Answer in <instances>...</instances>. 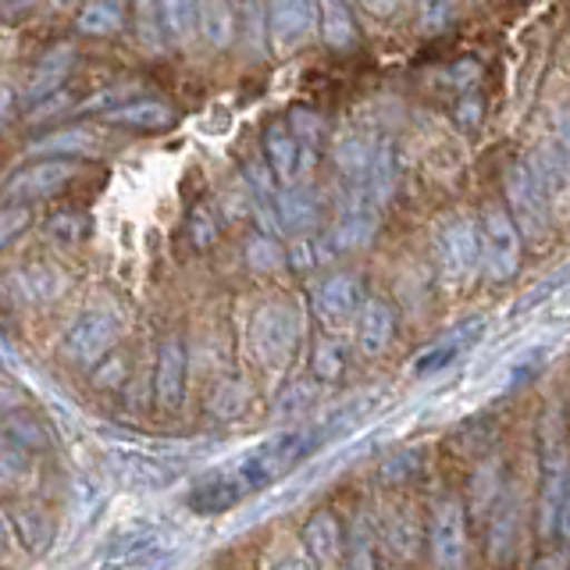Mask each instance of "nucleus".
Masks as SVG:
<instances>
[{
  "label": "nucleus",
  "mask_w": 570,
  "mask_h": 570,
  "mask_svg": "<svg viewBox=\"0 0 570 570\" xmlns=\"http://www.w3.org/2000/svg\"><path fill=\"white\" fill-rule=\"evenodd\" d=\"M317 445H325V424H303V428H285V432L264 439L249 453L236 460V471L249 485V492L275 485L285 478L299 460H307Z\"/></svg>",
  "instance_id": "f257e3e1"
},
{
  "label": "nucleus",
  "mask_w": 570,
  "mask_h": 570,
  "mask_svg": "<svg viewBox=\"0 0 570 570\" xmlns=\"http://www.w3.org/2000/svg\"><path fill=\"white\" fill-rule=\"evenodd\" d=\"M299 338V314L289 299H267L257 307L254 321H249V346L264 367H285L293 356Z\"/></svg>",
  "instance_id": "f03ea898"
},
{
  "label": "nucleus",
  "mask_w": 570,
  "mask_h": 570,
  "mask_svg": "<svg viewBox=\"0 0 570 570\" xmlns=\"http://www.w3.org/2000/svg\"><path fill=\"white\" fill-rule=\"evenodd\" d=\"M507 214L513 218L517 232L531 243H546L552 232V200L542 189L539 175L531 171V165H513L507 171Z\"/></svg>",
  "instance_id": "7ed1b4c3"
},
{
  "label": "nucleus",
  "mask_w": 570,
  "mask_h": 570,
  "mask_svg": "<svg viewBox=\"0 0 570 570\" xmlns=\"http://www.w3.org/2000/svg\"><path fill=\"white\" fill-rule=\"evenodd\" d=\"M435 261L445 285H468L481 264V232L471 218H453L435 236Z\"/></svg>",
  "instance_id": "20e7f679"
},
{
  "label": "nucleus",
  "mask_w": 570,
  "mask_h": 570,
  "mask_svg": "<svg viewBox=\"0 0 570 570\" xmlns=\"http://www.w3.org/2000/svg\"><path fill=\"white\" fill-rule=\"evenodd\" d=\"M567 481H570V460H567V445L560 439V421L552 417L546 421V450H542V499H539V531L557 534L560 524V510H563V495H567Z\"/></svg>",
  "instance_id": "39448f33"
},
{
  "label": "nucleus",
  "mask_w": 570,
  "mask_h": 570,
  "mask_svg": "<svg viewBox=\"0 0 570 570\" xmlns=\"http://www.w3.org/2000/svg\"><path fill=\"white\" fill-rule=\"evenodd\" d=\"M481 264L489 282H507L521 267V232L507 207H489L481 218Z\"/></svg>",
  "instance_id": "423d86ee"
},
{
  "label": "nucleus",
  "mask_w": 570,
  "mask_h": 570,
  "mask_svg": "<svg viewBox=\"0 0 570 570\" xmlns=\"http://www.w3.org/2000/svg\"><path fill=\"white\" fill-rule=\"evenodd\" d=\"M428 549L439 570H460L468 560V524H463V503L442 499L428 517Z\"/></svg>",
  "instance_id": "0eeeda50"
},
{
  "label": "nucleus",
  "mask_w": 570,
  "mask_h": 570,
  "mask_svg": "<svg viewBox=\"0 0 570 570\" xmlns=\"http://www.w3.org/2000/svg\"><path fill=\"white\" fill-rule=\"evenodd\" d=\"M374 228H379V204H371L364 193H356L353 204L338 214V222L325 232V239H317L321 261L346 254V249H361L364 243H371Z\"/></svg>",
  "instance_id": "6e6552de"
},
{
  "label": "nucleus",
  "mask_w": 570,
  "mask_h": 570,
  "mask_svg": "<svg viewBox=\"0 0 570 570\" xmlns=\"http://www.w3.org/2000/svg\"><path fill=\"white\" fill-rule=\"evenodd\" d=\"M246 495H249V485L236 471V463H228V468H214L196 478L186 503L200 517H218V513H228L232 507H239Z\"/></svg>",
  "instance_id": "1a4fd4ad"
},
{
  "label": "nucleus",
  "mask_w": 570,
  "mask_h": 570,
  "mask_svg": "<svg viewBox=\"0 0 570 570\" xmlns=\"http://www.w3.org/2000/svg\"><path fill=\"white\" fill-rule=\"evenodd\" d=\"M71 175H76V165L71 160H61V157H43L36 160V165L14 171L0 196L4 200H14V207H22L26 200H47L58 189H65L71 183Z\"/></svg>",
  "instance_id": "9d476101"
},
{
  "label": "nucleus",
  "mask_w": 570,
  "mask_h": 570,
  "mask_svg": "<svg viewBox=\"0 0 570 570\" xmlns=\"http://www.w3.org/2000/svg\"><path fill=\"white\" fill-rule=\"evenodd\" d=\"M118 338V317L111 311H86L76 325L65 332V356L82 367L97 364Z\"/></svg>",
  "instance_id": "9b49d317"
},
{
  "label": "nucleus",
  "mask_w": 570,
  "mask_h": 570,
  "mask_svg": "<svg viewBox=\"0 0 570 570\" xmlns=\"http://www.w3.org/2000/svg\"><path fill=\"white\" fill-rule=\"evenodd\" d=\"M107 468H111V474L129 489L154 492V489H168L175 481V468H168L160 456H150L142 450H125V445H115V450L107 453Z\"/></svg>",
  "instance_id": "f8f14e48"
},
{
  "label": "nucleus",
  "mask_w": 570,
  "mask_h": 570,
  "mask_svg": "<svg viewBox=\"0 0 570 570\" xmlns=\"http://www.w3.org/2000/svg\"><path fill=\"white\" fill-rule=\"evenodd\" d=\"M160 546H165V531L150 521H132L121 524L104 546V563L107 567H136L142 560H154Z\"/></svg>",
  "instance_id": "ddd939ff"
},
{
  "label": "nucleus",
  "mask_w": 570,
  "mask_h": 570,
  "mask_svg": "<svg viewBox=\"0 0 570 570\" xmlns=\"http://www.w3.org/2000/svg\"><path fill=\"white\" fill-rule=\"evenodd\" d=\"M4 289L22 307H40V303L58 299L68 289V275L53 264H29L4 278Z\"/></svg>",
  "instance_id": "4468645a"
},
{
  "label": "nucleus",
  "mask_w": 570,
  "mask_h": 570,
  "mask_svg": "<svg viewBox=\"0 0 570 570\" xmlns=\"http://www.w3.org/2000/svg\"><path fill=\"white\" fill-rule=\"evenodd\" d=\"M364 299H361V278L350 272H338L317 282L314 289V314L325 321V325H343L346 317L361 314Z\"/></svg>",
  "instance_id": "2eb2a0df"
},
{
  "label": "nucleus",
  "mask_w": 570,
  "mask_h": 570,
  "mask_svg": "<svg viewBox=\"0 0 570 570\" xmlns=\"http://www.w3.org/2000/svg\"><path fill=\"white\" fill-rule=\"evenodd\" d=\"M303 546H307L311 560L321 570H338L346 563V531L332 510H317L311 521L303 524Z\"/></svg>",
  "instance_id": "dca6fc26"
},
{
  "label": "nucleus",
  "mask_w": 570,
  "mask_h": 570,
  "mask_svg": "<svg viewBox=\"0 0 570 570\" xmlns=\"http://www.w3.org/2000/svg\"><path fill=\"white\" fill-rule=\"evenodd\" d=\"M183 396H186V343L171 335L157 350L154 400H157V406L175 410V406H183Z\"/></svg>",
  "instance_id": "f3484780"
},
{
  "label": "nucleus",
  "mask_w": 570,
  "mask_h": 570,
  "mask_svg": "<svg viewBox=\"0 0 570 570\" xmlns=\"http://www.w3.org/2000/svg\"><path fill=\"white\" fill-rule=\"evenodd\" d=\"M481 332H485V317L463 321V325H456L453 332H445L435 346H428L424 353H417V356H414V364H410V374H414V379H428V374L445 371L463 350H468L471 343H478V335H481Z\"/></svg>",
  "instance_id": "a211bd4d"
},
{
  "label": "nucleus",
  "mask_w": 570,
  "mask_h": 570,
  "mask_svg": "<svg viewBox=\"0 0 570 570\" xmlns=\"http://www.w3.org/2000/svg\"><path fill=\"white\" fill-rule=\"evenodd\" d=\"M71 65H76V47L71 43H58L50 47L40 61H36V68L29 71V82H26V100L29 104H47L58 97V89L65 86Z\"/></svg>",
  "instance_id": "6ab92c4d"
},
{
  "label": "nucleus",
  "mask_w": 570,
  "mask_h": 570,
  "mask_svg": "<svg viewBox=\"0 0 570 570\" xmlns=\"http://www.w3.org/2000/svg\"><path fill=\"white\" fill-rule=\"evenodd\" d=\"M317 8L307 4V0H278V4L267 8V32H272L275 47L285 53L299 47L314 29Z\"/></svg>",
  "instance_id": "aec40b11"
},
{
  "label": "nucleus",
  "mask_w": 570,
  "mask_h": 570,
  "mask_svg": "<svg viewBox=\"0 0 570 570\" xmlns=\"http://www.w3.org/2000/svg\"><path fill=\"white\" fill-rule=\"evenodd\" d=\"M392 335H396V311L385 299H364L361 314H356V350L364 356H379L389 350Z\"/></svg>",
  "instance_id": "412c9836"
},
{
  "label": "nucleus",
  "mask_w": 570,
  "mask_h": 570,
  "mask_svg": "<svg viewBox=\"0 0 570 570\" xmlns=\"http://www.w3.org/2000/svg\"><path fill=\"white\" fill-rule=\"evenodd\" d=\"M317 218H321V204L317 196L307 189V186H285L278 189L275 196V222L285 228V232H296L303 239L311 228H317Z\"/></svg>",
  "instance_id": "4be33fe9"
},
{
  "label": "nucleus",
  "mask_w": 570,
  "mask_h": 570,
  "mask_svg": "<svg viewBox=\"0 0 570 570\" xmlns=\"http://www.w3.org/2000/svg\"><path fill=\"white\" fill-rule=\"evenodd\" d=\"M264 154H267V168H272V175L278 178V183L282 186H296L303 147H299V139L293 136L289 121L267 125V132H264Z\"/></svg>",
  "instance_id": "5701e85b"
},
{
  "label": "nucleus",
  "mask_w": 570,
  "mask_h": 570,
  "mask_svg": "<svg viewBox=\"0 0 570 570\" xmlns=\"http://www.w3.org/2000/svg\"><path fill=\"white\" fill-rule=\"evenodd\" d=\"M517 542H521V513H517V499L507 495L495 503L492 528H489V557L492 563H510Z\"/></svg>",
  "instance_id": "b1692460"
},
{
  "label": "nucleus",
  "mask_w": 570,
  "mask_h": 570,
  "mask_svg": "<svg viewBox=\"0 0 570 570\" xmlns=\"http://www.w3.org/2000/svg\"><path fill=\"white\" fill-rule=\"evenodd\" d=\"M311 371H314V379L325 382V385L343 382L346 371H350V346L338 335H317Z\"/></svg>",
  "instance_id": "393cba45"
},
{
  "label": "nucleus",
  "mask_w": 570,
  "mask_h": 570,
  "mask_svg": "<svg viewBox=\"0 0 570 570\" xmlns=\"http://www.w3.org/2000/svg\"><path fill=\"white\" fill-rule=\"evenodd\" d=\"M332 160H335L338 175L350 178V183H356V186H364V178L371 171V160H374V142L350 132V136H343L335 142Z\"/></svg>",
  "instance_id": "a878e982"
},
{
  "label": "nucleus",
  "mask_w": 570,
  "mask_h": 570,
  "mask_svg": "<svg viewBox=\"0 0 570 570\" xmlns=\"http://www.w3.org/2000/svg\"><path fill=\"white\" fill-rule=\"evenodd\" d=\"M107 121L129 125V129H168L175 121V111L160 100H132V104H118L115 111H107Z\"/></svg>",
  "instance_id": "bb28decb"
},
{
  "label": "nucleus",
  "mask_w": 570,
  "mask_h": 570,
  "mask_svg": "<svg viewBox=\"0 0 570 570\" xmlns=\"http://www.w3.org/2000/svg\"><path fill=\"white\" fill-rule=\"evenodd\" d=\"M382 534H385L389 552L396 560H410L417 552V546H421V524H417V517H414V510H410V507L392 510L385 528H382Z\"/></svg>",
  "instance_id": "cd10ccee"
},
{
  "label": "nucleus",
  "mask_w": 570,
  "mask_h": 570,
  "mask_svg": "<svg viewBox=\"0 0 570 570\" xmlns=\"http://www.w3.org/2000/svg\"><path fill=\"white\" fill-rule=\"evenodd\" d=\"M236 29H239V11L232 4H222V0H207V4H200V36L210 47L225 50L232 40H236Z\"/></svg>",
  "instance_id": "c85d7f7f"
},
{
  "label": "nucleus",
  "mask_w": 570,
  "mask_h": 570,
  "mask_svg": "<svg viewBox=\"0 0 570 570\" xmlns=\"http://www.w3.org/2000/svg\"><path fill=\"white\" fill-rule=\"evenodd\" d=\"M346 570H379V528L361 513L346 539Z\"/></svg>",
  "instance_id": "c756f323"
},
{
  "label": "nucleus",
  "mask_w": 570,
  "mask_h": 570,
  "mask_svg": "<svg viewBox=\"0 0 570 570\" xmlns=\"http://www.w3.org/2000/svg\"><path fill=\"white\" fill-rule=\"evenodd\" d=\"M317 22H321V40H325L328 47L343 50V47H353L356 43V18L346 4H335V0H328V4L317 8Z\"/></svg>",
  "instance_id": "7c9ffc66"
},
{
  "label": "nucleus",
  "mask_w": 570,
  "mask_h": 570,
  "mask_svg": "<svg viewBox=\"0 0 570 570\" xmlns=\"http://www.w3.org/2000/svg\"><path fill=\"white\" fill-rule=\"evenodd\" d=\"M157 11H160V29H165L168 43H186L193 32H200V4L168 0V4H157Z\"/></svg>",
  "instance_id": "2f4dec72"
},
{
  "label": "nucleus",
  "mask_w": 570,
  "mask_h": 570,
  "mask_svg": "<svg viewBox=\"0 0 570 570\" xmlns=\"http://www.w3.org/2000/svg\"><path fill=\"white\" fill-rule=\"evenodd\" d=\"M531 171L539 175V183L549 193L552 204L563 200V196L570 193V165H567V157H560L557 150H539V154H534Z\"/></svg>",
  "instance_id": "473e14b6"
},
{
  "label": "nucleus",
  "mask_w": 570,
  "mask_h": 570,
  "mask_svg": "<svg viewBox=\"0 0 570 570\" xmlns=\"http://www.w3.org/2000/svg\"><path fill=\"white\" fill-rule=\"evenodd\" d=\"M0 445H4V450H18V453L43 450V445H47V432H43L36 417L11 414V417L0 421Z\"/></svg>",
  "instance_id": "72a5a7b5"
},
{
  "label": "nucleus",
  "mask_w": 570,
  "mask_h": 570,
  "mask_svg": "<svg viewBox=\"0 0 570 570\" xmlns=\"http://www.w3.org/2000/svg\"><path fill=\"white\" fill-rule=\"evenodd\" d=\"M97 147H100V139H97V132H89V129H61V132H50L43 139L29 142L32 154H50V157H58V154H97Z\"/></svg>",
  "instance_id": "f704fd0d"
},
{
  "label": "nucleus",
  "mask_w": 570,
  "mask_h": 570,
  "mask_svg": "<svg viewBox=\"0 0 570 570\" xmlns=\"http://www.w3.org/2000/svg\"><path fill=\"white\" fill-rule=\"evenodd\" d=\"M246 406H249V389L243 382H236V379L222 382L207 400V410L214 417H222V421H236Z\"/></svg>",
  "instance_id": "c9c22d12"
},
{
  "label": "nucleus",
  "mask_w": 570,
  "mask_h": 570,
  "mask_svg": "<svg viewBox=\"0 0 570 570\" xmlns=\"http://www.w3.org/2000/svg\"><path fill=\"white\" fill-rule=\"evenodd\" d=\"M76 26L86 36H111L125 26V8L121 4H89L79 11Z\"/></svg>",
  "instance_id": "e433bc0d"
},
{
  "label": "nucleus",
  "mask_w": 570,
  "mask_h": 570,
  "mask_svg": "<svg viewBox=\"0 0 570 570\" xmlns=\"http://www.w3.org/2000/svg\"><path fill=\"white\" fill-rule=\"evenodd\" d=\"M14 524H18V534H22L26 546H29L32 552L47 549L50 534H53V524H50V517H47L43 510H18V513H14Z\"/></svg>",
  "instance_id": "4c0bfd02"
},
{
  "label": "nucleus",
  "mask_w": 570,
  "mask_h": 570,
  "mask_svg": "<svg viewBox=\"0 0 570 570\" xmlns=\"http://www.w3.org/2000/svg\"><path fill=\"white\" fill-rule=\"evenodd\" d=\"M246 261L254 272H278L289 257H285V249L278 246L275 236H254L246 243Z\"/></svg>",
  "instance_id": "58836bf2"
},
{
  "label": "nucleus",
  "mask_w": 570,
  "mask_h": 570,
  "mask_svg": "<svg viewBox=\"0 0 570 570\" xmlns=\"http://www.w3.org/2000/svg\"><path fill=\"white\" fill-rule=\"evenodd\" d=\"M289 129L299 139V147L307 150V154H314L321 147V132H325V121H321V115L307 111V107H293V111H289Z\"/></svg>",
  "instance_id": "ea45409f"
},
{
  "label": "nucleus",
  "mask_w": 570,
  "mask_h": 570,
  "mask_svg": "<svg viewBox=\"0 0 570 570\" xmlns=\"http://www.w3.org/2000/svg\"><path fill=\"white\" fill-rule=\"evenodd\" d=\"M499 481H503V474H499V463H495V460L481 463V468L474 471V481H471V503H474V510L495 507Z\"/></svg>",
  "instance_id": "a19ab883"
},
{
  "label": "nucleus",
  "mask_w": 570,
  "mask_h": 570,
  "mask_svg": "<svg viewBox=\"0 0 570 570\" xmlns=\"http://www.w3.org/2000/svg\"><path fill=\"white\" fill-rule=\"evenodd\" d=\"M136 18H139V40L147 43V47H154V50L165 47V29H160V11H157V4H139L136 8Z\"/></svg>",
  "instance_id": "79ce46f5"
},
{
  "label": "nucleus",
  "mask_w": 570,
  "mask_h": 570,
  "mask_svg": "<svg viewBox=\"0 0 570 570\" xmlns=\"http://www.w3.org/2000/svg\"><path fill=\"white\" fill-rule=\"evenodd\" d=\"M29 228V210L26 207H0V249L11 239H18Z\"/></svg>",
  "instance_id": "37998d69"
},
{
  "label": "nucleus",
  "mask_w": 570,
  "mask_h": 570,
  "mask_svg": "<svg viewBox=\"0 0 570 570\" xmlns=\"http://www.w3.org/2000/svg\"><path fill=\"white\" fill-rule=\"evenodd\" d=\"M26 471H29V460L18 450H4V445H0V485H14L18 478H26Z\"/></svg>",
  "instance_id": "c03bdc74"
},
{
  "label": "nucleus",
  "mask_w": 570,
  "mask_h": 570,
  "mask_svg": "<svg viewBox=\"0 0 570 570\" xmlns=\"http://www.w3.org/2000/svg\"><path fill=\"white\" fill-rule=\"evenodd\" d=\"M314 403V385H293L278 403V414H296V410H307Z\"/></svg>",
  "instance_id": "a18cd8bd"
},
{
  "label": "nucleus",
  "mask_w": 570,
  "mask_h": 570,
  "mask_svg": "<svg viewBox=\"0 0 570 570\" xmlns=\"http://www.w3.org/2000/svg\"><path fill=\"white\" fill-rule=\"evenodd\" d=\"M321 261V254H317V239H296L293 243V249H289V264L293 267H311V264H317Z\"/></svg>",
  "instance_id": "49530a36"
},
{
  "label": "nucleus",
  "mask_w": 570,
  "mask_h": 570,
  "mask_svg": "<svg viewBox=\"0 0 570 570\" xmlns=\"http://www.w3.org/2000/svg\"><path fill=\"white\" fill-rule=\"evenodd\" d=\"M567 278H570V267H563V272H560V275H552L549 282H542V289H534V293H531V296H528L524 303H517V314H521V307L528 311V307H534V303H542L546 296H552V293H557V289H560V285L567 282Z\"/></svg>",
  "instance_id": "de8ad7c7"
},
{
  "label": "nucleus",
  "mask_w": 570,
  "mask_h": 570,
  "mask_svg": "<svg viewBox=\"0 0 570 570\" xmlns=\"http://www.w3.org/2000/svg\"><path fill=\"white\" fill-rule=\"evenodd\" d=\"M214 236H218V232H214L210 214H207V210H196V214H193V243H196V246H210Z\"/></svg>",
  "instance_id": "09e8293b"
},
{
  "label": "nucleus",
  "mask_w": 570,
  "mask_h": 570,
  "mask_svg": "<svg viewBox=\"0 0 570 570\" xmlns=\"http://www.w3.org/2000/svg\"><path fill=\"white\" fill-rule=\"evenodd\" d=\"M453 11L456 8H445V4H439V8H432V4L421 8V29L424 32H439L445 26V18H453Z\"/></svg>",
  "instance_id": "8fccbe9b"
},
{
  "label": "nucleus",
  "mask_w": 570,
  "mask_h": 570,
  "mask_svg": "<svg viewBox=\"0 0 570 570\" xmlns=\"http://www.w3.org/2000/svg\"><path fill=\"white\" fill-rule=\"evenodd\" d=\"M456 121H460V125H468V129H474V125L481 121V104H478V100H463V104L456 107Z\"/></svg>",
  "instance_id": "3c124183"
},
{
  "label": "nucleus",
  "mask_w": 570,
  "mask_h": 570,
  "mask_svg": "<svg viewBox=\"0 0 570 570\" xmlns=\"http://www.w3.org/2000/svg\"><path fill=\"white\" fill-rule=\"evenodd\" d=\"M557 142H560V154L567 157V165H570V107L557 121Z\"/></svg>",
  "instance_id": "603ef678"
},
{
  "label": "nucleus",
  "mask_w": 570,
  "mask_h": 570,
  "mask_svg": "<svg viewBox=\"0 0 570 570\" xmlns=\"http://www.w3.org/2000/svg\"><path fill=\"white\" fill-rule=\"evenodd\" d=\"M100 371H107V374H100L97 385H118V382L125 379V361H118V356H115V361H111V364H104Z\"/></svg>",
  "instance_id": "864d4df0"
},
{
  "label": "nucleus",
  "mask_w": 570,
  "mask_h": 570,
  "mask_svg": "<svg viewBox=\"0 0 570 570\" xmlns=\"http://www.w3.org/2000/svg\"><path fill=\"white\" fill-rule=\"evenodd\" d=\"M557 534L563 539V546L570 549V481H567V495H563V510H560V524H557Z\"/></svg>",
  "instance_id": "5fc2aeb1"
},
{
  "label": "nucleus",
  "mask_w": 570,
  "mask_h": 570,
  "mask_svg": "<svg viewBox=\"0 0 570 570\" xmlns=\"http://www.w3.org/2000/svg\"><path fill=\"white\" fill-rule=\"evenodd\" d=\"M11 89L4 86V82H0V125H4L8 121V115H11Z\"/></svg>",
  "instance_id": "6e6d98bb"
},
{
  "label": "nucleus",
  "mask_w": 570,
  "mask_h": 570,
  "mask_svg": "<svg viewBox=\"0 0 570 570\" xmlns=\"http://www.w3.org/2000/svg\"><path fill=\"white\" fill-rule=\"evenodd\" d=\"M18 392L14 389H8V385H0V410H11V406H18Z\"/></svg>",
  "instance_id": "4d7b16f0"
},
{
  "label": "nucleus",
  "mask_w": 570,
  "mask_h": 570,
  "mask_svg": "<svg viewBox=\"0 0 570 570\" xmlns=\"http://www.w3.org/2000/svg\"><path fill=\"white\" fill-rule=\"evenodd\" d=\"M275 570H311L303 560H296V557H289V560H282V563H275Z\"/></svg>",
  "instance_id": "13d9d810"
},
{
  "label": "nucleus",
  "mask_w": 570,
  "mask_h": 570,
  "mask_svg": "<svg viewBox=\"0 0 570 570\" xmlns=\"http://www.w3.org/2000/svg\"><path fill=\"white\" fill-rule=\"evenodd\" d=\"M534 570H563V557H549V560H542Z\"/></svg>",
  "instance_id": "bf43d9fd"
},
{
  "label": "nucleus",
  "mask_w": 570,
  "mask_h": 570,
  "mask_svg": "<svg viewBox=\"0 0 570 570\" xmlns=\"http://www.w3.org/2000/svg\"><path fill=\"white\" fill-rule=\"evenodd\" d=\"M8 534H11V531H8V521H4V513H0V552L8 549Z\"/></svg>",
  "instance_id": "052dcab7"
},
{
  "label": "nucleus",
  "mask_w": 570,
  "mask_h": 570,
  "mask_svg": "<svg viewBox=\"0 0 570 570\" xmlns=\"http://www.w3.org/2000/svg\"><path fill=\"white\" fill-rule=\"evenodd\" d=\"M364 11H371V14H392V11H396V4H379V8H374V4H364Z\"/></svg>",
  "instance_id": "680f3d73"
}]
</instances>
